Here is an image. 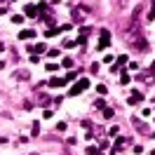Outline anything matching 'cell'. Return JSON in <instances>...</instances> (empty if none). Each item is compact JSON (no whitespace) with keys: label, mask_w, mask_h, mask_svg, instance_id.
<instances>
[{"label":"cell","mask_w":155,"mask_h":155,"mask_svg":"<svg viewBox=\"0 0 155 155\" xmlns=\"http://www.w3.org/2000/svg\"><path fill=\"white\" fill-rule=\"evenodd\" d=\"M110 45V33L108 31H101V35H99V49H106Z\"/></svg>","instance_id":"6da1fadb"},{"label":"cell","mask_w":155,"mask_h":155,"mask_svg":"<svg viewBox=\"0 0 155 155\" xmlns=\"http://www.w3.org/2000/svg\"><path fill=\"white\" fill-rule=\"evenodd\" d=\"M89 87V80H85V78H82V80H80V82H78L75 87L71 89V94H73V97H75V94H80V92H85V89Z\"/></svg>","instance_id":"7a4b0ae2"},{"label":"cell","mask_w":155,"mask_h":155,"mask_svg":"<svg viewBox=\"0 0 155 155\" xmlns=\"http://www.w3.org/2000/svg\"><path fill=\"white\" fill-rule=\"evenodd\" d=\"M139 101H141V94H139V92H136V94H132V97L127 99V104H129V106H136Z\"/></svg>","instance_id":"3957f363"},{"label":"cell","mask_w":155,"mask_h":155,"mask_svg":"<svg viewBox=\"0 0 155 155\" xmlns=\"http://www.w3.org/2000/svg\"><path fill=\"white\" fill-rule=\"evenodd\" d=\"M49 85H52V87H61V85H66V80H64V78H52Z\"/></svg>","instance_id":"277c9868"},{"label":"cell","mask_w":155,"mask_h":155,"mask_svg":"<svg viewBox=\"0 0 155 155\" xmlns=\"http://www.w3.org/2000/svg\"><path fill=\"white\" fill-rule=\"evenodd\" d=\"M14 78H17V80H28V73H26V71H17V73H14Z\"/></svg>","instance_id":"5b68a950"},{"label":"cell","mask_w":155,"mask_h":155,"mask_svg":"<svg viewBox=\"0 0 155 155\" xmlns=\"http://www.w3.org/2000/svg\"><path fill=\"white\" fill-rule=\"evenodd\" d=\"M33 35H35L33 31H21V33H19V38H21V40H26V38H33Z\"/></svg>","instance_id":"8992f818"},{"label":"cell","mask_w":155,"mask_h":155,"mask_svg":"<svg viewBox=\"0 0 155 155\" xmlns=\"http://www.w3.org/2000/svg\"><path fill=\"white\" fill-rule=\"evenodd\" d=\"M31 134H33V136L40 134V122H33V127H31Z\"/></svg>","instance_id":"52a82bcc"},{"label":"cell","mask_w":155,"mask_h":155,"mask_svg":"<svg viewBox=\"0 0 155 155\" xmlns=\"http://www.w3.org/2000/svg\"><path fill=\"white\" fill-rule=\"evenodd\" d=\"M134 47L143 52V49H146V40H134Z\"/></svg>","instance_id":"ba28073f"},{"label":"cell","mask_w":155,"mask_h":155,"mask_svg":"<svg viewBox=\"0 0 155 155\" xmlns=\"http://www.w3.org/2000/svg\"><path fill=\"white\" fill-rule=\"evenodd\" d=\"M26 14H28V17H35V14H38V7H26Z\"/></svg>","instance_id":"9c48e42d"},{"label":"cell","mask_w":155,"mask_h":155,"mask_svg":"<svg viewBox=\"0 0 155 155\" xmlns=\"http://www.w3.org/2000/svg\"><path fill=\"white\" fill-rule=\"evenodd\" d=\"M61 64H64V66H66V68H71V66H73V59H64Z\"/></svg>","instance_id":"30bf717a"},{"label":"cell","mask_w":155,"mask_h":155,"mask_svg":"<svg viewBox=\"0 0 155 155\" xmlns=\"http://www.w3.org/2000/svg\"><path fill=\"white\" fill-rule=\"evenodd\" d=\"M33 49H35V52H45V49H47V47H45V45L40 42V45H35V47H33Z\"/></svg>","instance_id":"8fae6325"},{"label":"cell","mask_w":155,"mask_h":155,"mask_svg":"<svg viewBox=\"0 0 155 155\" xmlns=\"http://www.w3.org/2000/svg\"><path fill=\"white\" fill-rule=\"evenodd\" d=\"M2 49H5V45H2V42H0V52H2Z\"/></svg>","instance_id":"7c38bea8"},{"label":"cell","mask_w":155,"mask_h":155,"mask_svg":"<svg viewBox=\"0 0 155 155\" xmlns=\"http://www.w3.org/2000/svg\"><path fill=\"white\" fill-rule=\"evenodd\" d=\"M150 155H155V150H153V153H150Z\"/></svg>","instance_id":"4fadbf2b"},{"label":"cell","mask_w":155,"mask_h":155,"mask_svg":"<svg viewBox=\"0 0 155 155\" xmlns=\"http://www.w3.org/2000/svg\"><path fill=\"white\" fill-rule=\"evenodd\" d=\"M97 155H101V153H97Z\"/></svg>","instance_id":"5bb4252c"}]
</instances>
